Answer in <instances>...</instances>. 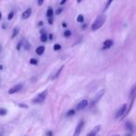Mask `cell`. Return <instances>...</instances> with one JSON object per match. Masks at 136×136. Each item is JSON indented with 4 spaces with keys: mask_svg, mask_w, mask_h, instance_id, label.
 <instances>
[{
    "mask_svg": "<svg viewBox=\"0 0 136 136\" xmlns=\"http://www.w3.org/2000/svg\"><path fill=\"white\" fill-rule=\"evenodd\" d=\"M38 25H39V26H42V25H43V22H38Z\"/></svg>",
    "mask_w": 136,
    "mask_h": 136,
    "instance_id": "35",
    "label": "cell"
},
{
    "mask_svg": "<svg viewBox=\"0 0 136 136\" xmlns=\"http://www.w3.org/2000/svg\"><path fill=\"white\" fill-rule=\"evenodd\" d=\"M52 38H53V35L50 34V36H49V39H52Z\"/></svg>",
    "mask_w": 136,
    "mask_h": 136,
    "instance_id": "34",
    "label": "cell"
},
{
    "mask_svg": "<svg viewBox=\"0 0 136 136\" xmlns=\"http://www.w3.org/2000/svg\"><path fill=\"white\" fill-rule=\"evenodd\" d=\"M30 63H31V64H34V65H37V63H38V61H37V59H34V58H33V59L30 60Z\"/></svg>",
    "mask_w": 136,
    "mask_h": 136,
    "instance_id": "23",
    "label": "cell"
},
{
    "mask_svg": "<svg viewBox=\"0 0 136 136\" xmlns=\"http://www.w3.org/2000/svg\"><path fill=\"white\" fill-rule=\"evenodd\" d=\"M61 49H62V46H61L60 44H55V45L53 46V50H56V51H57V50H60Z\"/></svg>",
    "mask_w": 136,
    "mask_h": 136,
    "instance_id": "21",
    "label": "cell"
},
{
    "mask_svg": "<svg viewBox=\"0 0 136 136\" xmlns=\"http://www.w3.org/2000/svg\"><path fill=\"white\" fill-rule=\"evenodd\" d=\"M1 19H2V13L0 11V21H1Z\"/></svg>",
    "mask_w": 136,
    "mask_h": 136,
    "instance_id": "38",
    "label": "cell"
},
{
    "mask_svg": "<svg viewBox=\"0 0 136 136\" xmlns=\"http://www.w3.org/2000/svg\"><path fill=\"white\" fill-rule=\"evenodd\" d=\"M8 111L5 108H0V116H6Z\"/></svg>",
    "mask_w": 136,
    "mask_h": 136,
    "instance_id": "22",
    "label": "cell"
},
{
    "mask_svg": "<svg viewBox=\"0 0 136 136\" xmlns=\"http://www.w3.org/2000/svg\"><path fill=\"white\" fill-rule=\"evenodd\" d=\"M13 17H14V11H11V12H9V15H8V20H12Z\"/></svg>",
    "mask_w": 136,
    "mask_h": 136,
    "instance_id": "25",
    "label": "cell"
},
{
    "mask_svg": "<svg viewBox=\"0 0 136 136\" xmlns=\"http://www.w3.org/2000/svg\"><path fill=\"white\" fill-rule=\"evenodd\" d=\"M113 44H114V42H113L111 39H107V40H105V42H104L103 49H104V50H108V49H110V48L113 46Z\"/></svg>",
    "mask_w": 136,
    "mask_h": 136,
    "instance_id": "8",
    "label": "cell"
},
{
    "mask_svg": "<svg viewBox=\"0 0 136 136\" xmlns=\"http://www.w3.org/2000/svg\"><path fill=\"white\" fill-rule=\"evenodd\" d=\"M47 95H48V90H43L41 93H39L37 96H36L34 99H33V103L34 104H41L43 103L46 99Z\"/></svg>",
    "mask_w": 136,
    "mask_h": 136,
    "instance_id": "2",
    "label": "cell"
},
{
    "mask_svg": "<svg viewBox=\"0 0 136 136\" xmlns=\"http://www.w3.org/2000/svg\"><path fill=\"white\" fill-rule=\"evenodd\" d=\"M71 31H69V30H66V31H64V33H63V36H64L65 37H68L71 36Z\"/></svg>",
    "mask_w": 136,
    "mask_h": 136,
    "instance_id": "24",
    "label": "cell"
},
{
    "mask_svg": "<svg viewBox=\"0 0 136 136\" xmlns=\"http://www.w3.org/2000/svg\"><path fill=\"white\" fill-rule=\"evenodd\" d=\"M105 90H101L100 91H98V93H96V95L93 97L92 101L90 102V107H93V106H95L98 103H99V101L101 100V98H102L103 96L105 95Z\"/></svg>",
    "mask_w": 136,
    "mask_h": 136,
    "instance_id": "3",
    "label": "cell"
},
{
    "mask_svg": "<svg viewBox=\"0 0 136 136\" xmlns=\"http://www.w3.org/2000/svg\"><path fill=\"white\" fill-rule=\"evenodd\" d=\"M100 130H101V126H100V125H98V126H96V127L93 128L91 131H90V132L88 133V136H94V135H97V134H98V132H99V131H100Z\"/></svg>",
    "mask_w": 136,
    "mask_h": 136,
    "instance_id": "7",
    "label": "cell"
},
{
    "mask_svg": "<svg viewBox=\"0 0 136 136\" xmlns=\"http://www.w3.org/2000/svg\"><path fill=\"white\" fill-rule=\"evenodd\" d=\"M62 69H63V65H62V66H61V67H60L59 69H58V70H57V71H56V73H55V74H54V75H52V77H51V79H56V78H57V77H59V76H60V74H61V73H62Z\"/></svg>",
    "mask_w": 136,
    "mask_h": 136,
    "instance_id": "11",
    "label": "cell"
},
{
    "mask_svg": "<svg viewBox=\"0 0 136 136\" xmlns=\"http://www.w3.org/2000/svg\"><path fill=\"white\" fill-rule=\"evenodd\" d=\"M126 109H127V104H124L118 110V112H117V115H116V118H121V117L124 115L125 111H126Z\"/></svg>",
    "mask_w": 136,
    "mask_h": 136,
    "instance_id": "6",
    "label": "cell"
},
{
    "mask_svg": "<svg viewBox=\"0 0 136 136\" xmlns=\"http://www.w3.org/2000/svg\"><path fill=\"white\" fill-rule=\"evenodd\" d=\"M46 15L48 18H50V17H53V9L51 8H49L48 10H47V13Z\"/></svg>",
    "mask_w": 136,
    "mask_h": 136,
    "instance_id": "14",
    "label": "cell"
},
{
    "mask_svg": "<svg viewBox=\"0 0 136 136\" xmlns=\"http://www.w3.org/2000/svg\"><path fill=\"white\" fill-rule=\"evenodd\" d=\"M45 51V47L44 46H39L37 48V50H36V52H37V55H42Z\"/></svg>",
    "mask_w": 136,
    "mask_h": 136,
    "instance_id": "12",
    "label": "cell"
},
{
    "mask_svg": "<svg viewBox=\"0 0 136 136\" xmlns=\"http://www.w3.org/2000/svg\"><path fill=\"white\" fill-rule=\"evenodd\" d=\"M22 44H23V47H24L25 50H29V49H30V44L28 43L27 40H24L22 42Z\"/></svg>",
    "mask_w": 136,
    "mask_h": 136,
    "instance_id": "18",
    "label": "cell"
},
{
    "mask_svg": "<svg viewBox=\"0 0 136 136\" xmlns=\"http://www.w3.org/2000/svg\"><path fill=\"white\" fill-rule=\"evenodd\" d=\"M130 97L136 96V85H135V86H133V88L131 89V90H130Z\"/></svg>",
    "mask_w": 136,
    "mask_h": 136,
    "instance_id": "17",
    "label": "cell"
},
{
    "mask_svg": "<svg viewBox=\"0 0 136 136\" xmlns=\"http://www.w3.org/2000/svg\"><path fill=\"white\" fill-rule=\"evenodd\" d=\"M87 105H88V100L86 99H84L82 100L78 105H77V109L78 110H81V109H84L85 107H86Z\"/></svg>",
    "mask_w": 136,
    "mask_h": 136,
    "instance_id": "10",
    "label": "cell"
},
{
    "mask_svg": "<svg viewBox=\"0 0 136 136\" xmlns=\"http://www.w3.org/2000/svg\"><path fill=\"white\" fill-rule=\"evenodd\" d=\"M76 114V110L75 109H71V110H69V111L67 112V117H72V116H74V115Z\"/></svg>",
    "mask_w": 136,
    "mask_h": 136,
    "instance_id": "19",
    "label": "cell"
},
{
    "mask_svg": "<svg viewBox=\"0 0 136 136\" xmlns=\"http://www.w3.org/2000/svg\"><path fill=\"white\" fill-rule=\"evenodd\" d=\"M19 31H20V28H19V27L14 28V29H13V31H12V36H11V38H14V37H16V36L19 34Z\"/></svg>",
    "mask_w": 136,
    "mask_h": 136,
    "instance_id": "15",
    "label": "cell"
},
{
    "mask_svg": "<svg viewBox=\"0 0 136 136\" xmlns=\"http://www.w3.org/2000/svg\"><path fill=\"white\" fill-rule=\"evenodd\" d=\"M105 17L104 15L97 17V19L94 21V22L91 25V30L92 31H97L98 29H100V28L102 27L103 24L105 23Z\"/></svg>",
    "mask_w": 136,
    "mask_h": 136,
    "instance_id": "1",
    "label": "cell"
},
{
    "mask_svg": "<svg viewBox=\"0 0 136 136\" xmlns=\"http://www.w3.org/2000/svg\"><path fill=\"white\" fill-rule=\"evenodd\" d=\"M62 27H67V23L66 22H62Z\"/></svg>",
    "mask_w": 136,
    "mask_h": 136,
    "instance_id": "33",
    "label": "cell"
},
{
    "mask_svg": "<svg viewBox=\"0 0 136 136\" xmlns=\"http://www.w3.org/2000/svg\"><path fill=\"white\" fill-rule=\"evenodd\" d=\"M7 27V25H6V23H3V28L5 29V28Z\"/></svg>",
    "mask_w": 136,
    "mask_h": 136,
    "instance_id": "37",
    "label": "cell"
},
{
    "mask_svg": "<svg viewBox=\"0 0 136 136\" xmlns=\"http://www.w3.org/2000/svg\"><path fill=\"white\" fill-rule=\"evenodd\" d=\"M3 69V65H0V70H2Z\"/></svg>",
    "mask_w": 136,
    "mask_h": 136,
    "instance_id": "39",
    "label": "cell"
},
{
    "mask_svg": "<svg viewBox=\"0 0 136 136\" xmlns=\"http://www.w3.org/2000/svg\"><path fill=\"white\" fill-rule=\"evenodd\" d=\"M20 107H24V108H27V105H22V104H20Z\"/></svg>",
    "mask_w": 136,
    "mask_h": 136,
    "instance_id": "31",
    "label": "cell"
},
{
    "mask_svg": "<svg viewBox=\"0 0 136 136\" xmlns=\"http://www.w3.org/2000/svg\"><path fill=\"white\" fill-rule=\"evenodd\" d=\"M81 1H82V0H77V3H80Z\"/></svg>",
    "mask_w": 136,
    "mask_h": 136,
    "instance_id": "40",
    "label": "cell"
},
{
    "mask_svg": "<svg viewBox=\"0 0 136 136\" xmlns=\"http://www.w3.org/2000/svg\"><path fill=\"white\" fill-rule=\"evenodd\" d=\"M47 134H48V135H52V132H50V131H49V132H47Z\"/></svg>",
    "mask_w": 136,
    "mask_h": 136,
    "instance_id": "36",
    "label": "cell"
},
{
    "mask_svg": "<svg viewBox=\"0 0 136 136\" xmlns=\"http://www.w3.org/2000/svg\"><path fill=\"white\" fill-rule=\"evenodd\" d=\"M48 22H49V23H50V24H52V23H53V17H50V18H49Z\"/></svg>",
    "mask_w": 136,
    "mask_h": 136,
    "instance_id": "29",
    "label": "cell"
},
{
    "mask_svg": "<svg viewBox=\"0 0 136 136\" xmlns=\"http://www.w3.org/2000/svg\"><path fill=\"white\" fill-rule=\"evenodd\" d=\"M113 1H114V0H108V1H107V3H106V5H105V10H106V9H108L109 8V6H110V5H111V3L112 2H113Z\"/></svg>",
    "mask_w": 136,
    "mask_h": 136,
    "instance_id": "27",
    "label": "cell"
},
{
    "mask_svg": "<svg viewBox=\"0 0 136 136\" xmlns=\"http://www.w3.org/2000/svg\"><path fill=\"white\" fill-rule=\"evenodd\" d=\"M84 124H85V123H84L83 120L79 121V123L77 124V128H76V130H75V132H74L75 136H78L79 134H80L81 130H82V129H83V127H84Z\"/></svg>",
    "mask_w": 136,
    "mask_h": 136,
    "instance_id": "5",
    "label": "cell"
},
{
    "mask_svg": "<svg viewBox=\"0 0 136 136\" xmlns=\"http://www.w3.org/2000/svg\"><path fill=\"white\" fill-rule=\"evenodd\" d=\"M125 127H126L127 130H130V131H132L133 130V125L131 122H130V121H127V122L125 123Z\"/></svg>",
    "mask_w": 136,
    "mask_h": 136,
    "instance_id": "13",
    "label": "cell"
},
{
    "mask_svg": "<svg viewBox=\"0 0 136 136\" xmlns=\"http://www.w3.org/2000/svg\"><path fill=\"white\" fill-rule=\"evenodd\" d=\"M62 10H63V9H62V8H60V9H58L55 11V14L56 15H60V14L62 12Z\"/></svg>",
    "mask_w": 136,
    "mask_h": 136,
    "instance_id": "26",
    "label": "cell"
},
{
    "mask_svg": "<svg viewBox=\"0 0 136 136\" xmlns=\"http://www.w3.org/2000/svg\"><path fill=\"white\" fill-rule=\"evenodd\" d=\"M31 14H32V9H25L24 11L22 12V19H28L30 16H31Z\"/></svg>",
    "mask_w": 136,
    "mask_h": 136,
    "instance_id": "9",
    "label": "cell"
},
{
    "mask_svg": "<svg viewBox=\"0 0 136 136\" xmlns=\"http://www.w3.org/2000/svg\"><path fill=\"white\" fill-rule=\"evenodd\" d=\"M22 41L19 42L18 45H17V50H21V48H22Z\"/></svg>",
    "mask_w": 136,
    "mask_h": 136,
    "instance_id": "28",
    "label": "cell"
},
{
    "mask_svg": "<svg viewBox=\"0 0 136 136\" xmlns=\"http://www.w3.org/2000/svg\"><path fill=\"white\" fill-rule=\"evenodd\" d=\"M43 2H44V0H37V4H38V6H42Z\"/></svg>",
    "mask_w": 136,
    "mask_h": 136,
    "instance_id": "30",
    "label": "cell"
},
{
    "mask_svg": "<svg viewBox=\"0 0 136 136\" xmlns=\"http://www.w3.org/2000/svg\"><path fill=\"white\" fill-rule=\"evenodd\" d=\"M22 87H23L22 84H17L15 86H13L11 89H9V94H14V93H16V92H19V91L22 89Z\"/></svg>",
    "mask_w": 136,
    "mask_h": 136,
    "instance_id": "4",
    "label": "cell"
},
{
    "mask_svg": "<svg viewBox=\"0 0 136 136\" xmlns=\"http://www.w3.org/2000/svg\"><path fill=\"white\" fill-rule=\"evenodd\" d=\"M77 22H84V16L83 15H78L77 17Z\"/></svg>",
    "mask_w": 136,
    "mask_h": 136,
    "instance_id": "20",
    "label": "cell"
},
{
    "mask_svg": "<svg viewBox=\"0 0 136 136\" xmlns=\"http://www.w3.org/2000/svg\"><path fill=\"white\" fill-rule=\"evenodd\" d=\"M48 36H47V34H41V37H40V40L42 41V42H46L47 40H48Z\"/></svg>",
    "mask_w": 136,
    "mask_h": 136,
    "instance_id": "16",
    "label": "cell"
},
{
    "mask_svg": "<svg viewBox=\"0 0 136 136\" xmlns=\"http://www.w3.org/2000/svg\"><path fill=\"white\" fill-rule=\"evenodd\" d=\"M66 1H67V0H61V2H60V4H61V5H64Z\"/></svg>",
    "mask_w": 136,
    "mask_h": 136,
    "instance_id": "32",
    "label": "cell"
}]
</instances>
